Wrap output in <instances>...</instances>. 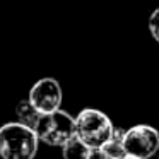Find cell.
I'll list each match as a JSON object with an SVG mask.
<instances>
[{"label": "cell", "instance_id": "cell-11", "mask_svg": "<svg viewBox=\"0 0 159 159\" xmlns=\"http://www.w3.org/2000/svg\"><path fill=\"white\" fill-rule=\"evenodd\" d=\"M125 159H137V157H134V156H127Z\"/></svg>", "mask_w": 159, "mask_h": 159}, {"label": "cell", "instance_id": "cell-3", "mask_svg": "<svg viewBox=\"0 0 159 159\" xmlns=\"http://www.w3.org/2000/svg\"><path fill=\"white\" fill-rule=\"evenodd\" d=\"M34 132L38 134L41 142L53 147H62L67 140L75 135V118H72L63 110L43 113Z\"/></svg>", "mask_w": 159, "mask_h": 159}, {"label": "cell", "instance_id": "cell-5", "mask_svg": "<svg viewBox=\"0 0 159 159\" xmlns=\"http://www.w3.org/2000/svg\"><path fill=\"white\" fill-rule=\"evenodd\" d=\"M29 101L41 113H52L62 106V87L52 77L39 79L29 91Z\"/></svg>", "mask_w": 159, "mask_h": 159}, {"label": "cell", "instance_id": "cell-7", "mask_svg": "<svg viewBox=\"0 0 159 159\" xmlns=\"http://www.w3.org/2000/svg\"><path fill=\"white\" fill-rule=\"evenodd\" d=\"M91 149L93 147H89L80 137L74 135L62 145V156L63 159H89Z\"/></svg>", "mask_w": 159, "mask_h": 159}, {"label": "cell", "instance_id": "cell-9", "mask_svg": "<svg viewBox=\"0 0 159 159\" xmlns=\"http://www.w3.org/2000/svg\"><path fill=\"white\" fill-rule=\"evenodd\" d=\"M149 33L159 43V7L152 11V14L149 16Z\"/></svg>", "mask_w": 159, "mask_h": 159}, {"label": "cell", "instance_id": "cell-4", "mask_svg": "<svg viewBox=\"0 0 159 159\" xmlns=\"http://www.w3.org/2000/svg\"><path fill=\"white\" fill-rule=\"evenodd\" d=\"M123 144L128 156L137 159H149L159 149V132L149 125H135L125 130Z\"/></svg>", "mask_w": 159, "mask_h": 159}, {"label": "cell", "instance_id": "cell-10", "mask_svg": "<svg viewBox=\"0 0 159 159\" xmlns=\"http://www.w3.org/2000/svg\"><path fill=\"white\" fill-rule=\"evenodd\" d=\"M89 159H108V156L104 154V151L101 147H93L91 149Z\"/></svg>", "mask_w": 159, "mask_h": 159}, {"label": "cell", "instance_id": "cell-1", "mask_svg": "<svg viewBox=\"0 0 159 159\" xmlns=\"http://www.w3.org/2000/svg\"><path fill=\"white\" fill-rule=\"evenodd\" d=\"M39 137L33 128L21 121H11L0 127V157L2 159H34Z\"/></svg>", "mask_w": 159, "mask_h": 159}, {"label": "cell", "instance_id": "cell-8", "mask_svg": "<svg viewBox=\"0 0 159 159\" xmlns=\"http://www.w3.org/2000/svg\"><path fill=\"white\" fill-rule=\"evenodd\" d=\"M123 137H125V130L115 128L111 139L101 147L104 151V154L108 156V159H125L128 156L125 144H123Z\"/></svg>", "mask_w": 159, "mask_h": 159}, {"label": "cell", "instance_id": "cell-2", "mask_svg": "<svg viewBox=\"0 0 159 159\" xmlns=\"http://www.w3.org/2000/svg\"><path fill=\"white\" fill-rule=\"evenodd\" d=\"M115 127L111 120L99 110L86 108L75 116V135L89 147H103L111 139Z\"/></svg>", "mask_w": 159, "mask_h": 159}, {"label": "cell", "instance_id": "cell-6", "mask_svg": "<svg viewBox=\"0 0 159 159\" xmlns=\"http://www.w3.org/2000/svg\"><path fill=\"white\" fill-rule=\"evenodd\" d=\"M41 115L43 113L31 103V101H29V98L28 99L19 101V104L16 106V116H17V121H21L22 125L33 128V130L36 128V125H38Z\"/></svg>", "mask_w": 159, "mask_h": 159}]
</instances>
